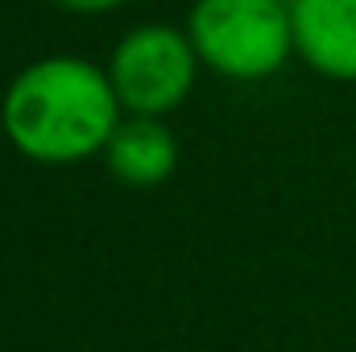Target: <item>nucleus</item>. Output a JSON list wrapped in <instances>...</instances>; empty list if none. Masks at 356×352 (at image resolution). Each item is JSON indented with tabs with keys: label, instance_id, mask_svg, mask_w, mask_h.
I'll return each mask as SVG.
<instances>
[{
	"label": "nucleus",
	"instance_id": "nucleus-1",
	"mask_svg": "<svg viewBox=\"0 0 356 352\" xmlns=\"http://www.w3.org/2000/svg\"><path fill=\"white\" fill-rule=\"evenodd\" d=\"M4 137L33 162L67 166L104 154L120 125V95L112 75L88 58H42L29 63L4 91L0 104Z\"/></svg>",
	"mask_w": 356,
	"mask_h": 352
},
{
	"label": "nucleus",
	"instance_id": "nucleus-2",
	"mask_svg": "<svg viewBox=\"0 0 356 352\" xmlns=\"http://www.w3.org/2000/svg\"><path fill=\"white\" fill-rule=\"evenodd\" d=\"M186 33L224 79H266L294 50L290 0H199Z\"/></svg>",
	"mask_w": 356,
	"mask_h": 352
},
{
	"label": "nucleus",
	"instance_id": "nucleus-3",
	"mask_svg": "<svg viewBox=\"0 0 356 352\" xmlns=\"http://www.w3.org/2000/svg\"><path fill=\"white\" fill-rule=\"evenodd\" d=\"M195 67L199 50L191 33H178L170 25H141L120 38L108 75L120 95V108L137 116H166L186 99L195 83Z\"/></svg>",
	"mask_w": 356,
	"mask_h": 352
},
{
	"label": "nucleus",
	"instance_id": "nucleus-4",
	"mask_svg": "<svg viewBox=\"0 0 356 352\" xmlns=\"http://www.w3.org/2000/svg\"><path fill=\"white\" fill-rule=\"evenodd\" d=\"M290 29L311 71L356 83V0H290Z\"/></svg>",
	"mask_w": 356,
	"mask_h": 352
},
{
	"label": "nucleus",
	"instance_id": "nucleus-5",
	"mask_svg": "<svg viewBox=\"0 0 356 352\" xmlns=\"http://www.w3.org/2000/svg\"><path fill=\"white\" fill-rule=\"evenodd\" d=\"M104 162H108L112 175L120 182H129V186H158V182H166L175 175L178 141H175V133L162 125V116L129 112L112 129V137L104 145Z\"/></svg>",
	"mask_w": 356,
	"mask_h": 352
},
{
	"label": "nucleus",
	"instance_id": "nucleus-6",
	"mask_svg": "<svg viewBox=\"0 0 356 352\" xmlns=\"http://www.w3.org/2000/svg\"><path fill=\"white\" fill-rule=\"evenodd\" d=\"M63 8H75V13H108V8H116V4H124V0H58Z\"/></svg>",
	"mask_w": 356,
	"mask_h": 352
}]
</instances>
